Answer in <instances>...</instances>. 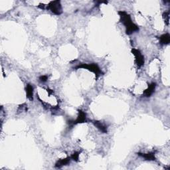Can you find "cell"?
I'll return each mask as SVG.
<instances>
[{"instance_id": "obj_6", "label": "cell", "mask_w": 170, "mask_h": 170, "mask_svg": "<svg viewBox=\"0 0 170 170\" xmlns=\"http://www.w3.org/2000/svg\"><path fill=\"white\" fill-rule=\"evenodd\" d=\"M156 87V83L152 82L148 85L147 89H146L144 92V95L146 97H150L155 92V89Z\"/></svg>"}, {"instance_id": "obj_10", "label": "cell", "mask_w": 170, "mask_h": 170, "mask_svg": "<svg viewBox=\"0 0 170 170\" xmlns=\"http://www.w3.org/2000/svg\"><path fill=\"white\" fill-rule=\"evenodd\" d=\"M159 39L160 43L162 45H168L170 43V35L168 33L161 35Z\"/></svg>"}, {"instance_id": "obj_13", "label": "cell", "mask_w": 170, "mask_h": 170, "mask_svg": "<svg viewBox=\"0 0 170 170\" xmlns=\"http://www.w3.org/2000/svg\"><path fill=\"white\" fill-rule=\"evenodd\" d=\"M79 154H80V153H79V152H78V151L74 152L73 154H72V156H71V158L73 160L75 161V162H78L79 158Z\"/></svg>"}, {"instance_id": "obj_3", "label": "cell", "mask_w": 170, "mask_h": 170, "mask_svg": "<svg viewBox=\"0 0 170 170\" xmlns=\"http://www.w3.org/2000/svg\"><path fill=\"white\" fill-rule=\"evenodd\" d=\"M47 10H50L56 16L62 14V9L61 1L59 0H55V1H50L49 4L47 5Z\"/></svg>"}, {"instance_id": "obj_11", "label": "cell", "mask_w": 170, "mask_h": 170, "mask_svg": "<svg viewBox=\"0 0 170 170\" xmlns=\"http://www.w3.org/2000/svg\"><path fill=\"white\" fill-rule=\"evenodd\" d=\"M26 94L27 97L30 100H33V87L30 84H28L27 85L26 87Z\"/></svg>"}, {"instance_id": "obj_2", "label": "cell", "mask_w": 170, "mask_h": 170, "mask_svg": "<svg viewBox=\"0 0 170 170\" xmlns=\"http://www.w3.org/2000/svg\"><path fill=\"white\" fill-rule=\"evenodd\" d=\"M76 69H79V68H84V69H86L91 72L95 74V75L97 76V79L98 76L100 75H103L104 73L102 71H101L100 67H98V65L96 63H91V64H81L79 65L78 66L75 67Z\"/></svg>"}, {"instance_id": "obj_5", "label": "cell", "mask_w": 170, "mask_h": 170, "mask_svg": "<svg viewBox=\"0 0 170 170\" xmlns=\"http://www.w3.org/2000/svg\"><path fill=\"white\" fill-rule=\"evenodd\" d=\"M86 122V114L82 110H79V115L75 120H70L68 122V124L71 125V126H73L74 125L78 124H82Z\"/></svg>"}, {"instance_id": "obj_1", "label": "cell", "mask_w": 170, "mask_h": 170, "mask_svg": "<svg viewBox=\"0 0 170 170\" xmlns=\"http://www.w3.org/2000/svg\"><path fill=\"white\" fill-rule=\"evenodd\" d=\"M118 15L120 17L121 23L125 26L126 33L127 35H131L134 32L139 31L138 26L132 22L131 16L128 13H126V11H118Z\"/></svg>"}, {"instance_id": "obj_14", "label": "cell", "mask_w": 170, "mask_h": 170, "mask_svg": "<svg viewBox=\"0 0 170 170\" xmlns=\"http://www.w3.org/2000/svg\"><path fill=\"white\" fill-rule=\"evenodd\" d=\"M48 80V76L47 75H42L39 77V80L41 82H45Z\"/></svg>"}, {"instance_id": "obj_8", "label": "cell", "mask_w": 170, "mask_h": 170, "mask_svg": "<svg viewBox=\"0 0 170 170\" xmlns=\"http://www.w3.org/2000/svg\"><path fill=\"white\" fill-rule=\"evenodd\" d=\"M71 160V157H66V158H63V159L59 160L55 163V168H60L62 166H67V165H68V163H70Z\"/></svg>"}, {"instance_id": "obj_15", "label": "cell", "mask_w": 170, "mask_h": 170, "mask_svg": "<svg viewBox=\"0 0 170 170\" xmlns=\"http://www.w3.org/2000/svg\"><path fill=\"white\" fill-rule=\"evenodd\" d=\"M38 7L41 9V10H45V9H46L45 5V4H40L39 5H38Z\"/></svg>"}, {"instance_id": "obj_7", "label": "cell", "mask_w": 170, "mask_h": 170, "mask_svg": "<svg viewBox=\"0 0 170 170\" xmlns=\"http://www.w3.org/2000/svg\"><path fill=\"white\" fill-rule=\"evenodd\" d=\"M92 123L94 125L95 127H97L98 130H99L101 132L106 134L108 132L107 130V126L105 124H103L102 122L98 120H92Z\"/></svg>"}, {"instance_id": "obj_12", "label": "cell", "mask_w": 170, "mask_h": 170, "mask_svg": "<svg viewBox=\"0 0 170 170\" xmlns=\"http://www.w3.org/2000/svg\"><path fill=\"white\" fill-rule=\"evenodd\" d=\"M163 19L167 25H169V11H165L163 13Z\"/></svg>"}, {"instance_id": "obj_9", "label": "cell", "mask_w": 170, "mask_h": 170, "mask_svg": "<svg viewBox=\"0 0 170 170\" xmlns=\"http://www.w3.org/2000/svg\"><path fill=\"white\" fill-rule=\"evenodd\" d=\"M140 157L144 158L147 161H155L156 160V157H155L154 152H150V153L144 154V153H138L137 154Z\"/></svg>"}, {"instance_id": "obj_4", "label": "cell", "mask_w": 170, "mask_h": 170, "mask_svg": "<svg viewBox=\"0 0 170 170\" xmlns=\"http://www.w3.org/2000/svg\"><path fill=\"white\" fill-rule=\"evenodd\" d=\"M132 54L135 56V62L139 68L142 67L144 65V56L140 52V50L136 49H132Z\"/></svg>"}]
</instances>
